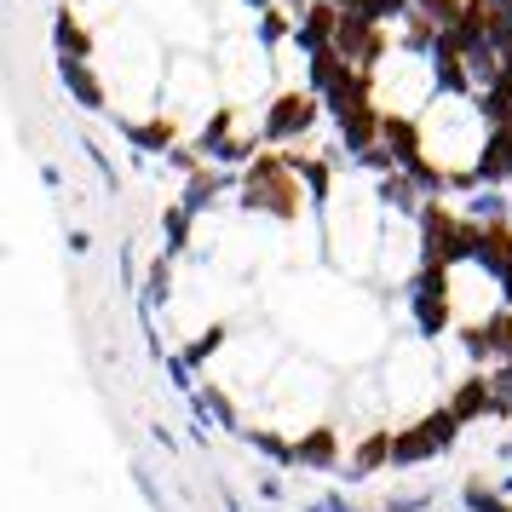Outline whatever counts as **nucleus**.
<instances>
[{
  "instance_id": "4468645a",
  "label": "nucleus",
  "mask_w": 512,
  "mask_h": 512,
  "mask_svg": "<svg viewBox=\"0 0 512 512\" xmlns=\"http://www.w3.org/2000/svg\"><path fill=\"white\" fill-rule=\"evenodd\" d=\"M58 47H70V58H87V35H81L70 18H58Z\"/></svg>"
},
{
  "instance_id": "20e7f679",
  "label": "nucleus",
  "mask_w": 512,
  "mask_h": 512,
  "mask_svg": "<svg viewBox=\"0 0 512 512\" xmlns=\"http://www.w3.org/2000/svg\"><path fill=\"white\" fill-rule=\"evenodd\" d=\"M449 415L461 420V426H472V420H484V415L501 420V403H495V386H489V374H472V380H461V392L449 397Z\"/></svg>"
},
{
  "instance_id": "f8f14e48",
  "label": "nucleus",
  "mask_w": 512,
  "mask_h": 512,
  "mask_svg": "<svg viewBox=\"0 0 512 512\" xmlns=\"http://www.w3.org/2000/svg\"><path fill=\"white\" fill-rule=\"evenodd\" d=\"M225 346V328H208V334H196V340H190V351H185V363L190 369H196V363H202V357H213V351Z\"/></svg>"
},
{
  "instance_id": "4be33fe9",
  "label": "nucleus",
  "mask_w": 512,
  "mask_h": 512,
  "mask_svg": "<svg viewBox=\"0 0 512 512\" xmlns=\"http://www.w3.org/2000/svg\"><path fill=\"white\" fill-rule=\"evenodd\" d=\"M254 6H265V0H254Z\"/></svg>"
},
{
  "instance_id": "f03ea898",
  "label": "nucleus",
  "mask_w": 512,
  "mask_h": 512,
  "mask_svg": "<svg viewBox=\"0 0 512 512\" xmlns=\"http://www.w3.org/2000/svg\"><path fill=\"white\" fill-rule=\"evenodd\" d=\"M294 196H300V190H294V162H282V156H259L254 173H248V185H242V202L294 219V208H300Z\"/></svg>"
},
{
  "instance_id": "9b49d317",
  "label": "nucleus",
  "mask_w": 512,
  "mask_h": 512,
  "mask_svg": "<svg viewBox=\"0 0 512 512\" xmlns=\"http://www.w3.org/2000/svg\"><path fill=\"white\" fill-rule=\"evenodd\" d=\"M213 190H219V179H213V173H196V179L185 185V213L208 208V202H213Z\"/></svg>"
},
{
  "instance_id": "6e6552de",
  "label": "nucleus",
  "mask_w": 512,
  "mask_h": 512,
  "mask_svg": "<svg viewBox=\"0 0 512 512\" xmlns=\"http://www.w3.org/2000/svg\"><path fill=\"white\" fill-rule=\"evenodd\" d=\"M294 455H300V466H317V472H328L334 466V432H311L305 443H294Z\"/></svg>"
},
{
  "instance_id": "6ab92c4d",
  "label": "nucleus",
  "mask_w": 512,
  "mask_h": 512,
  "mask_svg": "<svg viewBox=\"0 0 512 512\" xmlns=\"http://www.w3.org/2000/svg\"><path fill=\"white\" fill-rule=\"evenodd\" d=\"M501 300H507V311H512V271L501 277Z\"/></svg>"
},
{
  "instance_id": "1a4fd4ad",
  "label": "nucleus",
  "mask_w": 512,
  "mask_h": 512,
  "mask_svg": "<svg viewBox=\"0 0 512 512\" xmlns=\"http://www.w3.org/2000/svg\"><path fill=\"white\" fill-rule=\"evenodd\" d=\"M461 501H466V512H512L507 495H501V489H489V484H478V478L461 489Z\"/></svg>"
},
{
  "instance_id": "2eb2a0df",
  "label": "nucleus",
  "mask_w": 512,
  "mask_h": 512,
  "mask_svg": "<svg viewBox=\"0 0 512 512\" xmlns=\"http://www.w3.org/2000/svg\"><path fill=\"white\" fill-rule=\"evenodd\" d=\"M380 196H386L392 208H415V185H409V179H386V190H380Z\"/></svg>"
},
{
  "instance_id": "a211bd4d",
  "label": "nucleus",
  "mask_w": 512,
  "mask_h": 512,
  "mask_svg": "<svg viewBox=\"0 0 512 512\" xmlns=\"http://www.w3.org/2000/svg\"><path fill=\"white\" fill-rule=\"evenodd\" d=\"M150 300H167V265H150Z\"/></svg>"
},
{
  "instance_id": "412c9836",
  "label": "nucleus",
  "mask_w": 512,
  "mask_h": 512,
  "mask_svg": "<svg viewBox=\"0 0 512 512\" xmlns=\"http://www.w3.org/2000/svg\"><path fill=\"white\" fill-rule=\"evenodd\" d=\"M495 489H501V495H507V501H512V472H507V478H501V484H495Z\"/></svg>"
},
{
  "instance_id": "aec40b11",
  "label": "nucleus",
  "mask_w": 512,
  "mask_h": 512,
  "mask_svg": "<svg viewBox=\"0 0 512 512\" xmlns=\"http://www.w3.org/2000/svg\"><path fill=\"white\" fill-rule=\"evenodd\" d=\"M225 512H242V501H236L231 489H225Z\"/></svg>"
},
{
  "instance_id": "9d476101",
  "label": "nucleus",
  "mask_w": 512,
  "mask_h": 512,
  "mask_svg": "<svg viewBox=\"0 0 512 512\" xmlns=\"http://www.w3.org/2000/svg\"><path fill=\"white\" fill-rule=\"evenodd\" d=\"M242 438L254 443L259 455H271L277 466H300V455H294V443H288V438H277V432H242Z\"/></svg>"
},
{
  "instance_id": "dca6fc26",
  "label": "nucleus",
  "mask_w": 512,
  "mask_h": 512,
  "mask_svg": "<svg viewBox=\"0 0 512 512\" xmlns=\"http://www.w3.org/2000/svg\"><path fill=\"white\" fill-rule=\"evenodd\" d=\"M133 484H139V495H144V501H150L156 512H167V495H162L156 484H150V472H144V466H133Z\"/></svg>"
},
{
  "instance_id": "423d86ee",
  "label": "nucleus",
  "mask_w": 512,
  "mask_h": 512,
  "mask_svg": "<svg viewBox=\"0 0 512 512\" xmlns=\"http://www.w3.org/2000/svg\"><path fill=\"white\" fill-rule=\"evenodd\" d=\"M58 75H64V87L75 93V104H81V110H104V87L87 75V64H81V58H58Z\"/></svg>"
},
{
  "instance_id": "f3484780",
  "label": "nucleus",
  "mask_w": 512,
  "mask_h": 512,
  "mask_svg": "<svg viewBox=\"0 0 512 512\" xmlns=\"http://www.w3.org/2000/svg\"><path fill=\"white\" fill-rule=\"evenodd\" d=\"M311 512H357L346 501V495H317V501H311Z\"/></svg>"
},
{
  "instance_id": "f257e3e1",
  "label": "nucleus",
  "mask_w": 512,
  "mask_h": 512,
  "mask_svg": "<svg viewBox=\"0 0 512 512\" xmlns=\"http://www.w3.org/2000/svg\"><path fill=\"white\" fill-rule=\"evenodd\" d=\"M455 438H461V420L449 415V409H432L426 420H415L409 432H397L392 438V466L432 461V455H443V449H455Z\"/></svg>"
},
{
  "instance_id": "ddd939ff",
  "label": "nucleus",
  "mask_w": 512,
  "mask_h": 512,
  "mask_svg": "<svg viewBox=\"0 0 512 512\" xmlns=\"http://www.w3.org/2000/svg\"><path fill=\"white\" fill-rule=\"evenodd\" d=\"M185 236H190V213L173 208V213H167V254H179V248H185Z\"/></svg>"
},
{
  "instance_id": "0eeeda50",
  "label": "nucleus",
  "mask_w": 512,
  "mask_h": 512,
  "mask_svg": "<svg viewBox=\"0 0 512 512\" xmlns=\"http://www.w3.org/2000/svg\"><path fill=\"white\" fill-rule=\"evenodd\" d=\"M380 461H392V432H374V438L363 443V449H357V461H351L346 478H369V472H374Z\"/></svg>"
},
{
  "instance_id": "39448f33",
  "label": "nucleus",
  "mask_w": 512,
  "mask_h": 512,
  "mask_svg": "<svg viewBox=\"0 0 512 512\" xmlns=\"http://www.w3.org/2000/svg\"><path fill=\"white\" fill-rule=\"evenodd\" d=\"M311 116H317V104H311L305 93L277 98V110H271V121H265V139H294V133L311 127Z\"/></svg>"
},
{
  "instance_id": "7ed1b4c3",
  "label": "nucleus",
  "mask_w": 512,
  "mask_h": 512,
  "mask_svg": "<svg viewBox=\"0 0 512 512\" xmlns=\"http://www.w3.org/2000/svg\"><path fill=\"white\" fill-rule=\"evenodd\" d=\"M409 311H415V328L426 340L449 328V271L443 265H420V277L409 282Z\"/></svg>"
}]
</instances>
